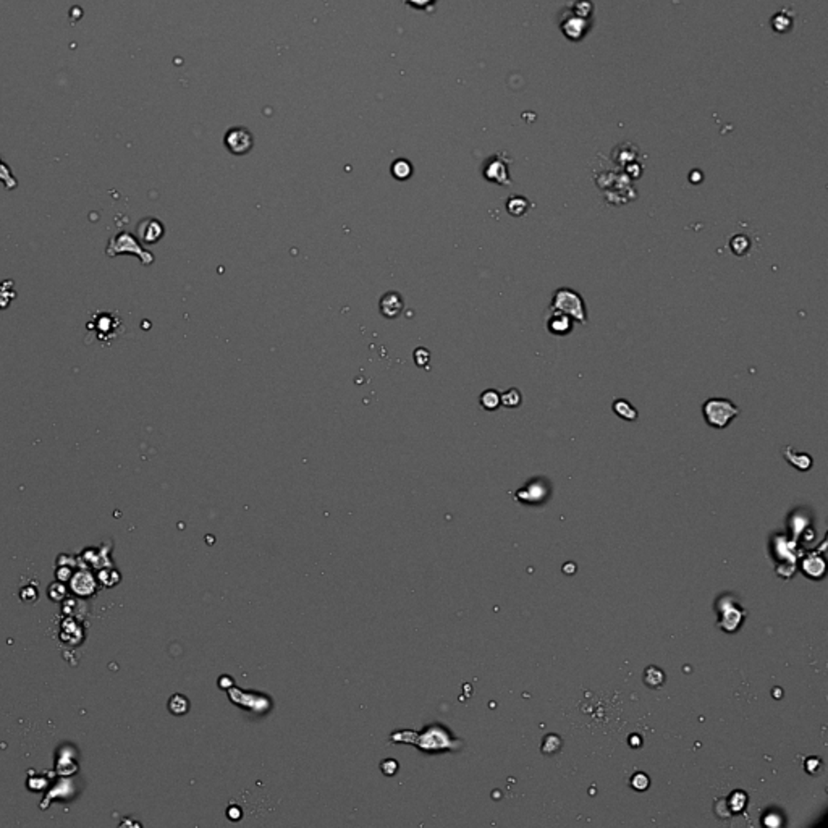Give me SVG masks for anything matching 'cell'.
Instances as JSON below:
<instances>
[{
  "label": "cell",
  "instance_id": "obj_1",
  "mask_svg": "<svg viewBox=\"0 0 828 828\" xmlns=\"http://www.w3.org/2000/svg\"><path fill=\"white\" fill-rule=\"evenodd\" d=\"M592 25V4L589 0H578L569 5L568 11H562L560 28L568 39L581 41Z\"/></svg>",
  "mask_w": 828,
  "mask_h": 828
},
{
  "label": "cell",
  "instance_id": "obj_2",
  "mask_svg": "<svg viewBox=\"0 0 828 828\" xmlns=\"http://www.w3.org/2000/svg\"><path fill=\"white\" fill-rule=\"evenodd\" d=\"M550 311L552 313L565 314L568 317H571V319L578 321L579 324L587 322V313L583 296H581L578 291L569 290V288H560V290L555 291L554 298H552Z\"/></svg>",
  "mask_w": 828,
  "mask_h": 828
},
{
  "label": "cell",
  "instance_id": "obj_3",
  "mask_svg": "<svg viewBox=\"0 0 828 828\" xmlns=\"http://www.w3.org/2000/svg\"><path fill=\"white\" fill-rule=\"evenodd\" d=\"M702 414L710 428L725 429L740 414V408L727 398H709L702 406Z\"/></svg>",
  "mask_w": 828,
  "mask_h": 828
},
{
  "label": "cell",
  "instance_id": "obj_4",
  "mask_svg": "<svg viewBox=\"0 0 828 828\" xmlns=\"http://www.w3.org/2000/svg\"><path fill=\"white\" fill-rule=\"evenodd\" d=\"M105 254L109 257H115L120 254H133L136 257H140V261L144 266H151L154 262V256L151 251L144 249L130 232H120L115 237H112L109 239V244H107Z\"/></svg>",
  "mask_w": 828,
  "mask_h": 828
},
{
  "label": "cell",
  "instance_id": "obj_5",
  "mask_svg": "<svg viewBox=\"0 0 828 828\" xmlns=\"http://www.w3.org/2000/svg\"><path fill=\"white\" fill-rule=\"evenodd\" d=\"M88 328L95 335V340L109 343L118 337L120 332H123V322L115 313H99L88 324Z\"/></svg>",
  "mask_w": 828,
  "mask_h": 828
},
{
  "label": "cell",
  "instance_id": "obj_6",
  "mask_svg": "<svg viewBox=\"0 0 828 828\" xmlns=\"http://www.w3.org/2000/svg\"><path fill=\"white\" fill-rule=\"evenodd\" d=\"M253 144H254L253 135H251L249 131L243 127L230 128L229 131H227L225 146L232 154H235V155L248 154L251 149H253Z\"/></svg>",
  "mask_w": 828,
  "mask_h": 828
},
{
  "label": "cell",
  "instance_id": "obj_7",
  "mask_svg": "<svg viewBox=\"0 0 828 828\" xmlns=\"http://www.w3.org/2000/svg\"><path fill=\"white\" fill-rule=\"evenodd\" d=\"M484 177L487 178L489 182L499 185H512V180H509L508 175L507 162L502 160L499 155H495V157L487 160V164L484 167Z\"/></svg>",
  "mask_w": 828,
  "mask_h": 828
},
{
  "label": "cell",
  "instance_id": "obj_8",
  "mask_svg": "<svg viewBox=\"0 0 828 828\" xmlns=\"http://www.w3.org/2000/svg\"><path fill=\"white\" fill-rule=\"evenodd\" d=\"M138 237L144 243H157L164 237V225L157 219H144L138 225Z\"/></svg>",
  "mask_w": 828,
  "mask_h": 828
},
{
  "label": "cell",
  "instance_id": "obj_9",
  "mask_svg": "<svg viewBox=\"0 0 828 828\" xmlns=\"http://www.w3.org/2000/svg\"><path fill=\"white\" fill-rule=\"evenodd\" d=\"M403 311V298L397 291H388L381 298V313L387 319H395Z\"/></svg>",
  "mask_w": 828,
  "mask_h": 828
},
{
  "label": "cell",
  "instance_id": "obj_10",
  "mask_svg": "<svg viewBox=\"0 0 828 828\" xmlns=\"http://www.w3.org/2000/svg\"><path fill=\"white\" fill-rule=\"evenodd\" d=\"M547 328L550 330V333H554V335H566V333L571 332L573 319L565 314L552 313L547 319Z\"/></svg>",
  "mask_w": 828,
  "mask_h": 828
},
{
  "label": "cell",
  "instance_id": "obj_11",
  "mask_svg": "<svg viewBox=\"0 0 828 828\" xmlns=\"http://www.w3.org/2000/svg\"><path fill=\"white\" fill-rule=\"evenodd\" d=\"M611 408H614V411H615V414H616L618 418L625 419V421H629V423L636 421V419H638V416H639L638 410H636V408L631 403H629L628 400L618 398V400L614 401V405H611Z\"/></svg>",
  "mask_w": 828,
  "mask_h": 828
},
{
  "label": "cell",
  "instance_id": "obj_12",
  "mask_svg": "<svg viewBox=\"0 0 828 828\" xmlns=\"http://www.w3.org/2000/svg\"><path fill=\"white\" fill-rule=\"evenodd\" d=\"M529 201L526 200L523 196H512L507 202V209L508 212L513 215V217H519V215H524L527 212V209H529Z\"/></svg>",
  "mask_w": 828,
  "mask_h": 828
},
{
  "label": "cell",
  "instance_id": "obj_13",
  "mask_svg": "<svg viewBox=\"0 0 828 828\" xmlns=\"http://www.w3.org/2000/svg\"><path fill=\"white\" fill-rule=\"evenodd\" d=\"M479 403H481L484 410H487V411L499 410V406L502 405L500 393L497 392V390H492V388L485 390V392H482L481 398H479Z\"/></svg>",
  "mask_w": 828,
  "mask_h": 828
},
{
  "label": "cell",
  "instance_id": "obj_14",
  "mask_svg": "<svg viewBox=\"0 0 828 828\" xmlns=\"http://www.w3.org/2000/svg\"><path fill=\"white\" fill-rule=\"evenodd\" d=\"M783 452H785L786 458H788L790 463H793L797 470H809V467H811L812 460H811V457H809V455L795 453L793 450H788V448H785Z\"/></svg>",
  "mask_w": 828,
  "mask_h": 828
},
{
  "label": "cell",
  "instance_id": "obj_15",
  "mask_svg": "<svg viewBox=\"0 0 828 828\" xmlns=\"http://www.w3.org/2000/svg\"><path fill=\"white\" fill-rule=\"evenodd\" d=\"M392 173H393L395 178H398V180H408V178L411 177V173H413V165L408 160L400 159V160H397L392 165Z\"/></svg>",
  "mask_w": 828,
  "mask_h": 828
},
{
  "label": "cell",
  "instance_id": "obj_16",
  "mask_svg": "<svg viewBox=\"0 0 828 828\" xmlns=\"http://www.w3.org/2000/svg\"><path fill=\"white\" fill-rule=\"evenodd\" d=\"M500 400L502 405L505 408H518L521 405V401H523V397H521V392L518 388H509L508 392L500 395Z\"/></svg>",
  "mask_w": 828,
  "mask_h": 828
},
{
  "label": "cell",
  "instance_id": "obj_17",
  "mask_svg": "<svg viewBox=\"0 0 828 828\" xmlns=\"http://www.w3.org/2000/svg\"><path fill=\"white\" fill-rule=\"evenodd\" d=\"M749 244H751V243H749V239L746 237H744V235H736L730 242V248H731V251H733V253L736 256H742V254H746V251L749 249Z\"/></svg>",
  "mask_w": 828,
  "mask_h": 828
},
{
  "label": "cell",
  "instance_id": "obj_18",
  "mask_svg": "<svg viewBox=\"0 0 828 828\" xmlns=\"http://www.w3.org/2000/svg\"><path fill=\"white\" fill-rule=\"evenodd\" d=\"M0 182L5 185V188L7 190H15L16 188V180L15 177L11 175V172L7 165L4 164L2 160H0Z\"/></svg>",
  "mask_w": 828,
  "mask_h": 828
},
{
  "label": "cell",
  "instance_id": "obj_19",
  "mask_svg": "<svg viewBox=\"0 0 828 828\" xmlns=\"http://www.w3.org/2000/svg\"><path fill=\"white\" fill-rule=\"evenodd\" d=\"M414 361H416L418 366H421V368H425L430 361V353L425 350V348H418V350L414 351Z\"/></svg>",
  "mask_w": 828,
  "mask_h": 828
},
{
  "label": "cell",
  "instance_id": "obj_20",
  "mask_svg": "<svg viewBox=\"0 0 828 828\" xmlns=\"http://www.w3.org/2000/svg\"><path fill=\"white\" fill-rule=\"evenodd\" d=\"M406 2L418 10H428L430 5L435 4V0H406Z\"/></svg>",
  "mask_w": 828,
  "mask_h": 828
}]
</instances>
